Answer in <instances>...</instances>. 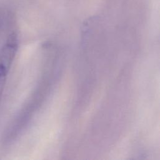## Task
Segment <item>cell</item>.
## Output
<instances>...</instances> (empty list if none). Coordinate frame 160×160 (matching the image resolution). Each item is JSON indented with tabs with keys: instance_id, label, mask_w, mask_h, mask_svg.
Listing matches in <instances>:
<instances>
[{
	"instance_id": "6da1fadb",
	"label": "cell",
	"mask_w": 160,
	"mask_h": 160,
	"mask_svg": "<svg viewBox=\"0 0 160 160\" xmlns=\"http://www.w3.org/2000/svg\"><path fill=\"white\" fill-rule=\"evenodd\" d=\"M9 68L0 63V102L1 100L3 89H4L5 82H6V76L9 71Z\"/></svg>"
}]
</instances>
